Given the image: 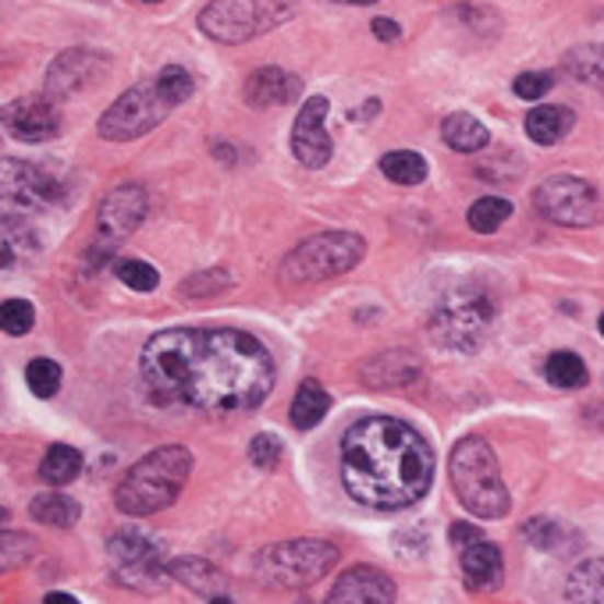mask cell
<instances>
[{
  "label": "cell",
  "instance_id": "obj_1",
  "mask_svg": "<svg viewBox=\"0 0 604 604\" xmlns=\"http://www.w3.org/2000/svg\"><path fill=\"white\" fill-rule=\"evenodd\" d=\"M139 371L157 402L203 412L257 409L274 388V360L260 338L235 328H171L143 345Z\"/></svg>",
  "mask_w": 604,
  "mask_h": 604
},
{
  "label": "cell",
  "instance_id": "obj_2",
  "mask_svg": "<svg viewBox=\"0 0 604 604\" xmlns=\"http://www.w3.org/2000/svg\"><path fill=\"white\" fill-rule=\"evenodd\" d=\"M434 452L417 426L395 417H363L342 437V483L352 502L399 512L431 491Z\"/></svg>",
  "mask_w": 604,
  "mask_h": 604
},
{
  "label": "cell",
  "instance_id": "obj_3",
  "mask_svg": "<svg viewBox=\"0 0 604 604\" xmlns=\"http://www.w3.org/2000/svg\"><path fill=\"white\" fill-rule=\"evenodd\" d=\"M193 474V452L182 445H164L128 469L114 491V505L117 512L132 515V520H143V515H153L160 509H168L174 498L182 494Z\"/></svg>",
  "mask_w": 604,
  "mask_h": 604
},
{
  "label": "cell",
  "instance_id": "obj_4",
  "mask_svg": "<svg viewBox=\"0 0 604 604\" xmlns=\"http://www.w3.org/2000/svg\"><path fill=\"white\" fill-rule=\"evenodd\" d=\"M448 477L459 502L480 520H502L509 512V488L502 480V466H498L494 448L483 437H466L452 448Z\"/></svg>",
  "mask_w": 604,
  "mask_h": 604
},
{
  "label": "cell",
  "instance_id": "obj_5",
  "mask_svg": "<svg viewBox=\"0 0 604 604\" xmlns=\"http://www.w3.org/2000/svg\"><path fill=\"white\" fill-rule=\"evenodd\" d=\"M366 257V242L352 231H320L314 239L299 242L282 260V285L303 288L331 282L338 274H349Z\"/></svg>",
  "mask_w": 604,
  "mask_h": 604
},
{
  "label": "cell",
  "instance_id": "obj_6",
  "mask_svg": "<svg viewBox=\"0 0 604 604\" xmlns=\"http://www.w3.org/2000/svg\"><path fill=\"white\" fill-rule=\"evenodd\" d=\"M494 303L480 288H459L437 303L431 317V342L448 352H477L488 342Z\"/></svg>",
  "mask_w": 604,
  "mask_h": 604
},
{
  "label": "cell",
  "instance_id": "obj_7",
  "mask_svg": "<svg viewBox=\"0 0 604 604\" xmlns=\"http://www.w3.org/2000/svg\"><path fill=\"white\" fill-rule=\"evenodd\" d=\"M338 562V548L328 540H282L257 555V577L267 586H309L328 577Z\"/></svg>",
  "mask_w": 604,
  "mask_h": 604
},
{
  "label": "cell",
  "instance_id": "obj_8",
  "mask_svg": "<svg viewBox=\"0 0 604 604\" xmlns=\"http://www.w3.org/2000/svg\"><path fill=\"white\" fill-rule=\"evenodd\" d=\"M292 19L288 0H210L200 11V29L217 43H246Z\"/></svg>",
  "mask_w": 604,
  "mask_h": 604
},
{
  "label": "cell",
  "instance_id": "obj_9",
  "mask_svg": "<svg viewBox=\"0 0 604 604\" xmlns=\"http://www.w3.org/2000/svg\"><path fill=\"white\" fill-rule=\"evenodd\" d=\"M107 562L114 580L128 586V591H157V583L164 580L171 569L164 558V540L146 534V529H117L107 544Z\"/></svg>",
  "mask_w": 604,
  "mask_h": 604
},
{
  "label": "cell",
  "instance_id": "obj_10",
  "mask_svg": "<svg viewBox=\"0 0 604 604\" xmlns=\"http://www.w3.org/2000/svg\"><path fill=\"white\" fill-rule=\"evenodd\" d=\"M174 111L168 93L160 90V82H143L136 90L122 93L100 117V136L111 143H128L139 139L146 132H153L164 117Z\"/></svg>",
  "mask_w": 604,
  "mask_h": 604
},
{
  "label": "cell",
  "instance_id": "obj_11",
  "mask_svg": "<svg viewBox=\"0 0 604 604\" xmlns=\"http://www.w3.org/2000/svg\"><path fill=\"white\" fill-rule=\"evenodd\" d=\"M534 206L540 217L562 228H591L604 217L601 196L591 182L572 179V174H555V179L540 182L534 193Z\"/></svg>",
  "mask_w": 604,
  "mask_h": 604
},
{
  "label": "cell",
  "instance_id": "obj_12",
  "mask_svg": "<svg viewBox=\"0 0 604 604\" xmlns=\"http://www.w3.org/2000/svg\"><path fill=\"white\" fill-rule=\"evenodd\" d=\"M4 200L19 210H47V206L65 200V182H57L47 168L4 160Z\"/></svg>",
  "mask_w": 604,
  "mask_h": 604
},
{
  "label": "cell",
  "instance_id": "obj_13",
  "mask_svg": "<svg viewBox=\"0 0 604 604\" xmlns=\"http://www.w3.org/2000/svg\"><path fill=\"white\" fill-rule=\"evenodd\" d=\"M328 107L331 103L323 96H309L303 103L296 125H292V153H296V160L309 171L323 168L334 157V143L328 136V125H323L328 122Z\"/></svg>",
  "mask_w": 604,
  "mask_h": 604
},
{
  "label": "cell",
  "instance_id": "obj_14",
  "mask_svg": "<svg viewBox=\"0 0 604 604\" xmlns=\"http://www.w3.org/2000/svg\"><path fill=\"white\" fill-rule=\"evenodd\" d=\"M4 128L19 143H47L61 132V111L54 96H19L4 107Z\"/></svg>",
  "mask_w": 604,
  "mask_h": 604
},
{
  "label": "cell",
  "instance_id": "obj_15",
  "mask_svg": "<svg viewBox=\"0 0 604 604\" xmlns=\"http://www.w3.org/2000/svg\"><path fill=\"white\" fill-rule=\"evenodd\" d=\"M103 71H107V61H103L100 54L82 50V47L68 50V54L57 57L47 71V96L65 100V96L93 90V86L103 79Z\"/></svg>",
  "mask_w": 604,
  "mask_h": 604
},
{
  "label": "cell",
  "instance_id": "obj_16",
  "mask_svg": "<svg viewBox=\"0 0 604 604\" xmlns=\"http://www.w3.org/2000/svg\"><path fill=\"white\" fill-rule=\"evenodd\" d=\"M323 604H395V580L374 566H356L334 580Z\"/></svg>",
  "mask_w": 604,
  "mask_h": 604
},
{
  "label": "cell",
  "instance_id": "obj_17",
  "mask_svg": "<svg viewBox=\"0 0 604 604\" xmlns=\"http://www.w3.org/2000/svg\"><path fill=\"white\" fill-rule=\"evenodd\" d=\"M143 217H146V193L139 185H117L100 203V231L107 235V242L128 239L143 225Z\"/></svg>",
  "mask_w": 604,
  "mask_h": 604
},
{
  "label": "cell",
  "instance_id": "obj_18",
  "mask_svg": "<svg viewBox=\"0 0 604 604\" xmlns=\"http://www.w3.org/2000/svg\"><path fill=\"white\" fill-rule=\"evenodd\" d=\"M242 93L249 107H282V103H296L303 96V79L285 68H257L246 79Z\"/></svg>",
  "mask_w": 604,
  "mask_h": 604
},
{
  "label": "cell",
  "instance_id": "obj_19",
  "mask_svg": "<svg viewBox=\"0 0 604 604\" xmlns=\"http://www.w3.org/2000/svg\"><path fill=\"white\" fill-rule=\"evenodd\" d=\"M360 377L371 388H409L412 380L420 377V360L406 349H391V352H380L374 360H366Z\"/></svg>",
  "mask_w": 604,
  "mask_h": 604
},
{
  "label": "cell",
  "instance_id": "obj_20",
  "mask_svg": "<svg viewBox=\"0 0 604 604\" xmlns=\"http://www.w3.org/2000/svg\"><path fill=\"white\" fill-rule=\"evenodd\" d=\"M459 566H463V580L474 586V591H494V586H502V577H505L502 551H498L491 540H477L469 544V548H463Z\"/></svg>",
  "mask_w": 604,
  "mask_h": 604
},
{
  "label": "cell",
  "instance_id": "obj_21",
  "mask_svg": "<svg viewBox=\"0 0 604 604\" xmlns=\"http://www.w3.org/2000/svg\"><path fill=\"white\" fill-rule=\"evenodd\" d=\"M572 125H577V114L569 107H558V103H540L526 114V136L534 139L537 146H555L562 143Z\"/></svg>",
  "mask_w": 604,
  "mask_h": 604
},
{
  "label": "cell",
  "instance_id": "obj_22",
  "mask_svg": "<svg viewBox=\"0 0 604 604\" xmlns=\"http://www.w3.org/2000/svg\"><path fill=\"white\" fill-rule=\"evenodd\" d=\"M168 577L185 583L189 591L206 594V597H220V591H225V572L206 562V558H174Z\"/></svg>",
  "mask_w": 604,
  "mask_h": 604
},
{
  "label": "cell",
  "instance_id": "obj_23",
  "mask_svg": "<svg viewBox=\"0 0 604 604\" xmlns=\"http://www.w3.org/2000/svg\"><path fill=\"white\" fill-rule=\"evenodd\" d=\"M569 604H604V558H586L569 572Z\"/></svg>",
  "mask_w": 604,
  "mask_h": 604
},
{
  "label": "cell",
  "instance_id": "obj_24",
  "mask_svg": "<svg viewBox=\"0 0 604 604\" xmlns=\"http://www.w3.org/2000/svg\"><path fill=\"white\" fill-rule=\"evenodd\" d=\"M441 136L459 153H477L491 143V132L483 122H477L474 114H448L445 125H441Z\"/></svg>",
  "mask_w": 604,
  "mask_h": 604
},
{
  "label": "cell",
  "instance_id": "obj_25",
  "mask_svg": "<svg viewBox=\"0 0 604 604\" xmlns=\"http://www.w3.org/2000/svg\"><path fill=\"white\" fill-rule=\"evenodd\" d=\"M331 409V399L328 391H323L320 380H303V388L296 391V399H292V423L299 426V431H314V426L328 417Z\"/></svg>",
  "mask_w": 604,
  "mask_h": 604
},
{
  "label": "cell",
  "instance_id": "obj_26",
  "mask_svg": "<svg viewBox=\"0 0 604 604\" xmlns=\"http://www.w3.org/2000/svg\"><path fill=\"white\" fill-rule=\"evenodd\" d=\"M29 515L43 526H57V529H68L79 523V502H71L68 494H36L33 505H29Z\"/></svg>",
  "mask_w": 604,
  "mask_h": 604
},
{
  "label": "cell",
  "instance_id": "obj_27",
  "mask_svg": "<svg viewBox=\"0 0 604 604\" xmlns=\"http://www.w3.org/2000/svg\"><path fill=\"white\" fill-rule=\"evenodd\" d=\"M79 474H82V455L71 445L47 448V455H43V463H39V477L54 483V488H65V483H71Z\"/></svg>",
  "mask_w": 604,
  "mask_h": 604
},
{
  "label": "cell",
  "instance_id": "obj_28",
  "mask_svg": "<svg viewBox=\"0 0 604 604\" xmlns=\"http://www.w3.org/2000/svg\"><path fill=\"white\" fill-rule=\"evenodd\" d=\"M544 377H548V385L555 388L577 391L586 385V366L577 352H555V356H548V366H544Z\"/></svg>",
  "mask_w": 604,
  "mask_h": 604
},
{
  "label": "cell",
  "instance_id": "obj_29",
  "mask_svg": "<svg viewBox=\"0 0 604 604\" xmlns=\"http://www.w3.org/2000/svg\"><path fill=\"white\" fill-rule=\"evenodd\" d=\"M509 217H512V203L502 196H483L469 206V214H466L469 228H474L477 235H494Z\"/></svg>",
  "mask_w": 604,
  "mask_h": 604
},
{
  "label": "cell",
  "instance_id": "obj_30",
  "mask_svg": "<svg viewBox=\"0 0 604 604\" xmlns=\"http://www.w3.org/2000/svg\"><path fill=\"white\" fill-rule=\"evenodd\" d=\"M380 171H385L395 185H420L426 179V160L412 150H395L380 157Z\"/></svg>",
  "mask_w": 604,
  "mask_h": 604
},
{
  "label": "cell",
  "instance_id": "obj_31",
  "mask_svg": "<svg viewBox=\"0 0 604 604\" xmlns=\"http://www.w3.org/2000/svg\"><path fill=\"white\" fill-rule=\"evenodd\" d=\"M566 68L572 71V79H580L586 86H604V47L601 43H586L566 54Z\"/></svg>",
  "mask_w": 604,
  "mask_h": 604
},
{
  "label": "cell",
  "instance_id": "obj_32",
  "mask_svg": "<svg viewBox=\"0 0 604 604\" xmlns=\"http://www.w3.org/2000/svg\"><path fill=\"white\" fill-rule=\"evenodd\" d=\"M25 385L33 388L36 399H50L61 388V366L54 360H33L25 366Z\"/></svg>",
  "mask_w": 604,
  "mask_h": 604
},
{
  "label": "cell",
  "instance_id": "obj_33",
  "mask_svg": "<svg viewBox=\"0 0 604 604\" xmlns=\"http://www.w3.org/2000/svg\"><path fill=\"white\" fill-rule=\"evenodd\" d=\"M117 277L132 292H153L160 285V271L146 260H122L117 263Z\"/></svg>",
  "mask_w": 604,
  "mask_h": 604
},
{
  "label": "cell",
  "instance_id": "obj_34",
  "mask_svg": "<svg viewBox=\"0 0 604 604\" xmlns=\"http://www.w3.org/2000/svg\"><path fill=\"white\" fill-rule=\"evenodd\" d=\"M0 323H4V331L11 338H22L33 331V323H36V309L33 303H25V299H8L4 306H0Z\"/></svg>",
  "mask_w": 604,
  "mask_h": 604
},
{
  "label": "cell",
  "instance_id": "obj_35",
  "mask_svg": "<svg viewBox=\"0 0 604 604\" xmlns=\"http://www.w3.org/2000/svg\"><path fill=\"white\" fill-rule=\"evenodd\" d=\"M157 82H160V90L168 93V100L174 103V107H179V103H185L189 96H193V90H196L193 76H189V71L179 68V65L160 68V71H157Z\"/></svg>",
  "mask_w": 604,
  "mask_h": 604
},
{
  "label": "cell",
  "instance_id": "obj_36",
  "mask_svg": "<svg viewBox=\"0 0 604 604\" xmlns=\"http://www.w3.org/2000/svg\"><path fill=\"white\" fill-rule=\"evenodd\" d=\"M228 285H231L228 271H203V274L189 277V282H182L179 292L189 299H203V296H217V292H225Z\"/></svg>",
  "mask_w": 604,
  "mask_h": 604
},
{
  "label": "cell",
  "instance_id": "obj_37",
  "mask_svg": "<svg viewBox=\"0 0 604 604\" xmlns=\"http://www.w3.org/2000/svg\"><path fill=\"white\" fill-rule=\"evenodd\" d=\"M551 86H555V76H551V71H523V76L515 79L512 90H515V96H520V100H529V103H534V100H540V96H548Z\"/></svg>",
  "mask_w": 604,
  "mask_h": 604
},
{
  "label": "cell",
  "instance_id": "obj_38",
  "mask_svg": "<svg viewBox=\"0 0 604 604\" xmlns=\"http://www.w3.org/2000/svg\"><path fill=\"white\" fill-rule=\"evenodd\" d=\"M249 463H253L257 469H274L277 463H282V441H277L274 434H257L253 445H249Z\"/></svg>",
  "mask_w": 604,
  "mask_h": 604
},
{
  "label": "cell",
  "instance_id": "obj_39",
  "mask_svg": "<svg viewBox=\"0 0 604 604\" xmlns=\"http://www.w3.org/2000/svg\"><path fill=\"white\" fill-rule=\"evenodd\" d=\"M566 537V526H558L551 520H534V523H526V540L529 544H537L540 551H555L558 544H562Z\"/></svg>",
  "mask_w": 604,
  "mask_h": 604
},
{
  "label": "cell",
  "instance_id": "obj_40",
  "mask_svg": "<svg viewBox=\"0 0 604 604\" xmlns=\"http://www.w3.org/2000/svg\"><path fill=\"white\" fill-rule=\"evenodd\" d=\"M452 540H455V548H469V544H477V540H483L480 537V529L477 526H469V523H455L452 526Z\"/></svg>",
  "mask_w": 604,
  "mask_h": 604
},
{
  "label": "cell",
  "instance_id": "obj_41",
  "mask_svg": "<svg viewBox=\"0 0 604 604\" xmlns=\"http://www.w3.org/2000/svg\"><path fill=\"white\" fill-rule=\"evenodd\" d=\"M374 36H377V39H385V43H391V39H399V36H402V29L395 25L391 19H374Z\"/></svg>",
  "mask_w": 604,
  "mask_h": 604
},
{
  "label": "cell",
  "instance_id": "obj_42",
  "mask_svg": "<svg viewBox=\"0 0 604 604\" xmlns=\"http://www.w3.org/2000/svg\"><path fill=\"white\" fill-rule=\"evenodd\" d=\"M43 604H79V601L71 597V594H61V591H57V594H47V597H43Z\"/></svg>",
  "mask_w": 604,
  "mask_h": 604
},
{
  "label": "cell",
  "instance_id": "obj_43",
  "mask_svg": "<svg viewBox=\"0 0 604 604\" xmlns=\"http://www.w3.org/2000/svg\"><path fill=\"white\" fill-rule=\"evenodd\" d=\"M334 4H356V8H363V4H377V0H334Z\"/></svg>",
  "mask_w": 604,
  "mask_h": 604
},
{
  "label": "cell",
  "instance_id": "obj_44",
  "mask_svg": "<svg viewBox=\"0 0 604 604\" xmlns=\"http://www.w3.org/2000/svg\"><path fill=\"white\" fill-rule=\"evenodd\" d=\"M206 604H231V601H228V597H210Z\"/></svg>",
  "mask_w": 604,
  "mask_h": 604
},
{
  "label": "cell",
  "instance_id": "obj_45",
  "mask_svg": "<svg viewBox=\"0 0 604 604\" xmlns=\"http://www.w3.org/2000/svg\"><path fill=\"white\" fill-rule=\"evenodd\" d=\"M597 328H601V338H604V314H601V320H597Z\"/></svg>",
  "mask_w": 604,
  "mask_h": 604
},
{
  "label": "cell",
  "instance_id": "obj_46",
  "mask_svg": "<svg viewBox=\"0 0 604 604\" xmlns=\"http://www.w3.org/2000/svg\"><path fill=\"white\" fill-rule=\"evenodd\" d=\"M143 4H157V0H143Z\"/></svg>",
  "mask_w": 604,
  "mask_h": 604
}]
</instances>
